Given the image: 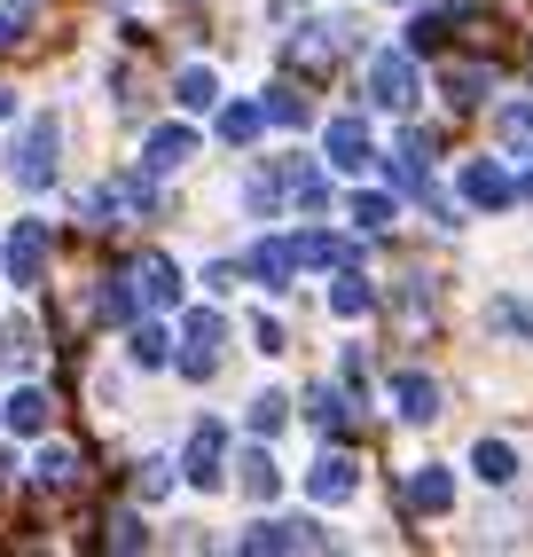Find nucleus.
<instances>
[{
  "instance_id": "23",
  "label": "nucleus",
  "mask_w": 533,
  "mask_h": 557,
  "mask_svg": "<svg viewBox=\"0 0 533 557\" xmlns=\"http://www.w3.org/2000/svg\"><path fill=\"white\" fill-rule=\"evenodd\" d=\"M40 361V330L32 322H0V369H32Z\"/></svg>"
},
{
  "instance_id": "25",
  "label": "nucleus",
  "mask_w": 533,
  "mask_h": 557,
  "mask_svg": "<svg viewBox=\"0 0 533 557\" xmlns=\"http://www.w3.org/2000/svg\"><path fill=\"white\" fill-rule=\"evenodd\" d=\"M173 102H181V110H212V102H220V79H212L204 63H188L181 79H173Z\"/></svg>"
},
{
  "instance_id": "38",
  "label": "nucleus",
  "mask_w": 533,
  "mask_h": 557,
  "mask_svg": "<svg viewBox=\"0 0 533 557\" xmlns=\"http://www.w3.org/2000/svg\"><path fill=\"white\" fill-rule=\"evenodd\" d=\"M9 9H32V0H9Z\"/></svg>"
},
{
  "instance_id": "2",
  "label": "nucleus",
  "mask_w": 533,
  "mask_h": 557,
  "mask_svg": "<svg viewBox=\"0 0 533 557\" xmlns=\"http://www.w3.org/2000/svg\"><path fill=\"white\" fill-rule=\"evenodd\" d=\"M181 479H188V487H220V479H227V424H220V417H204L197 432H188Z\"/></svg>"
},
{
  "instance_id": "40",
  "label": "nucleus",
  "mask_w": 533,
  "mask_h": 557,
  "mask_svg": "<svg viewBox=\"0 0 533 557\" xmlns=\"http://www.w3.org/2000/svg\"><path fill=\"white\" fill-rule=\"evenodd\" d=\"M525 71H533V63H525Z\"/></svg>"
},
{
  "instance_id": "27",
  "label": "nucleus",
  "mask_w": 533,
  "mask_h": 557,
  "mask_svg": "<svg viewBox=\"0 0 533 557\" xmlns=\"http://www.w3.org/2000/svg\"><path fill=\"white\" fill-rule=\"evenodd\" d=\"M439 87H447V102H463V110H471V102H486V71H479V63H447V71H439Z\"/></svg>"
},
{
  "instance_id": "37",
  "label": "nucleus",
  "mask_w": 533,
  "mask_h": 557,
  "mask_svg": "<svg viewBox=\"0 0 533 557\" xmlns=\"http://www.w3.org/2000/svg\"><path fill=\"white\" fill-rule=\"evenodd\" d=\"M9 110H16V95H9V87H0V119H9Z\"/></svg>"
},
{
  "instance_id": "21",
  "label": "nucleus",
  "mask_w": 533,
  "mask_h": 557,
  "mask_svg": "<svg viewBox=\"0 0 533 557\" xmlns=\"http://www.w3.org/2000/svg\"><path fill=\"white\" fill-rule=\"evenodd\" d=\"M307 424H314V432H346V424H354L346 393H337V385H314V393H307Z\"/></svg>"
},
{
  "instance_id": "28",
  "label": "nucleus",
  "mask_w": 533,
  "mask_h": 557,
  "mask_svg": "<svg viewBox=\"0 0 533 557\" xmlns=\"http://www.w3.org/2000/svg\"><path fill=\"white\" fill-rule=\"evenodd\" d=\"M244 424H251V432H259V440H275V432H283V424H290V400H283V393H259V400H251V408H244Z\"/></svg>"
},
{
  "instance_id": "17",
  "label": "nucleus",
  "mask_w": 533,
  "mask_h": 557,
  "mask_svg": "<svg viewBox=\"0 0 533 557\" xmlns=\"http://www.w3.org/2000/svg\"><path fill=\"white\" fill-rule=\"evenodd\" d=\"M447 503H455V479H447L439 463H416V471H408V510H424V518H439Z\"/></svg>"
},
{
  "instance_id": "34",
  "label": "nucleus",
  "mask_w": 533,
  "mask_h": 557,
  "mask_svg": "<svg viewBox=\"0 0 533 557\" xmlns=\"http://www.w3.org/2000/svg\"><path fill=\"white\" fill-rule=\"evenodd\" d=\"M165 487H173V463H141V479H134V495H141V503H158Z\"/></svg>"
},
{
  "instance_id": "9",
  "label": "nucleus",
  "mask_w": 533,
  "mask_h": 557,
  "mask_svg": "<svg viewBox=\"0 0 533 557\" xmlns=\"http://www.w3.org/2000/svg\"><path fill=\"white\" fill-rule=\"evenodd\" d=\"M322 150H330L337 173H369V165H376V141H369L361 119H330V126H322Z\"/></svg>"
},
{
  "instance_id": "39",
  "label": "nucleus",
  "mask_w": 533,
  "mask_h": 557,
  "mask_svg": "<svg viewBox=\"0 0 533 557\" xmlns=\"http://www.w3.org/2000/svg\"><path fill=\"white\" fill-rule=\"evenodd\" d=\"M525 197H533V173H525Z\"/></svg>"
},
{
  "instance_id": "36",
  "label": "nucleus",
  "mask_w": 533,
  "mask_h": 557,
  "mask_svg": "<svg viewBox=\"0 0 533 557\" xmlns=\"http://www.w3.org/2000/svg\"><path fill=\"white\" fill-rule=\"evenodd\" d=\"M9 40H16V16H0V48H9Z\"/></svg>"
},
{
  "instance_id": "15",
  "label": "nucleus",
  "mask_w": 533,
  "mask_h": 557,
  "mask_svg": "<svg viewBox=\"0 0 533 557\" xmlns=\"http://www.w3.org/2000/svg\"><path fill=\"white\" fill-rule=\"evenodd\" d=\"M79 479H87L79 448H40V463H32V487H48V495H71Z\"/></svg>"
},
{
  "instance_id": "30",
  "label": "nucleus",
  "mask_w": 533,
  "mask_h": 557,
  "mask_svg": "<svg viewBox=\"0 0 533 557\" xmlns=\"http://www.w3.org/2000/svg\"><path fill=\"white\" fill-rule=\"evenodd\" d=\"M244 205H251L259 220H275V212H283V173H251V181H244Z\"/></svg>"
},
{
  "instance_id": "14",
  "label": "nucleus",
  "mask_w": 533,
  "mask_h": 557,
  "mask_svg": "<svg viewBox=\"0 0 533 557\" xmlns=\"http://www.w3.org/2000/svg\"><path fill=\"white\" fill-rule=\"evenodd\" d=\"M393 400H400L408 424H432V417H439V385L424 377V369H400V377H393Z\"/></svg>"
},
{
  "instance_id": "16",
  "label": "nucleus",
  "mask_w": 533,
  "mask_h": 557,
  "mask_svg": "<svg viewBox=\"0 0 533 557\" xmlns=\"http://www.w3.org/2000/svg\"><path fill=\"white\" fill-rule=\"evenodd\" d=\"M236 487H244L251 503H275V495H283V471H275V456H266V448H244V456H236Z\"/></svg>"
},
{
  "instance_id": "3",
  "label": "nucleus",
  "mask_w": 533,
  "mask_h": 557,
  "mask_svg": "<svg viewBox=\"0 0 533 557\" xmlns=\"http://www.w3.org/2000/svg\"><path fill=\"white\" fill-rule=\"evenodd\" d=\"M220 346H227V322L212 314V307H197V314H188V330H181V377H212V369H220Z\"/></svg>"
},
{
  "instance_id": "11",
  "label": "nucleus",
  "mask_w": 533,
  "mask_h": 557,
  "mask_svg": "<svg viewBox=\"0 0 533 557\" xmlns=\"http://www.w3.org/2000/svg\"><path fill=\"white\" fill-rule=\"evenodd\" d=\"M463 205H479V212H503V205H518V181L494 165V158H479V165H463Z\"/></svg>"
},
{
  "instance_id": "13",
  "label": "nucleus",
  "mask_w": 533,
  "mask_h": 557,
  "mask_svg": "<svg viewBox=\"0 0 533 557\" xmlns=\"http://www.w3.org/2000/svg\"><path fill=\"white\" fill-rule=\"evenodd\" d=\"M0 424H9V432H24V440H40V432L55 424V400H48L40 385H24V393H9V408H0Z\"/></svg>"
},
{
  "instance_id": "19",
  "label": "nucleus",
  "mask_w": 533,
  "mask_h": 557,
  "mask_svg": "<svg viewBox=\"0 0 533 557\" xmlns=\"http://www.w3.org/2000/svg\"><path fill=\"white\" fill-rule=\"evenodd\" d=\"M471 471L486 479V487H510V479H518V448H510V440H479V448H471Z\"/></svg>"
},
{
  "instance_id": "20",
  "label": "nucleus",
  "mask_w": 533,
  "mask_h": 557,
  "mask_svg": "<svg viewBox=\"0 0 533 557\" xmlns=\"http://www.w3.org/2000/svg\"><path fill=\"white\" fill-rule=\"evenodd\" d=\"M259 126H266V102H227V110H220V141H227V150L259 141Z\"/></svg>"
},
{
  "instance_id": "10",
  "label": "nucleus",
  "mask_w": 533,
  "mask_h": 557,
  "mask_svg": "<svg viewBox=\"0 0 533 557\" xmlns=\"http://www.w3.org/2000/svg\"><path fill=\"white\" fill-rule=\"evenodd\" d=\"M126 283H134L141 307H173V299H181V268H173L165 251H141L134 268H126Z\"/></svg>"
},
{
  "instance_id": "4",
  "label": "nucleus",
  "mask_w": 533,
  "mask_h": 557,
  "mask_svg": "<svg viewBox=\"0 0 533 557\" xmlns=\"http://www.w3.org/2000/svg\"><path fill=\"white\" fill-rule=\"evenodd\" d=\"M48 220H16V228H9V251H0V259H9V283L16 290H32V283H40L48 275Z\"/></svg>"
},
{
  "instance_id": "1",
  "label": "nucleus",
  "mask_w": 533,
  "mask_h": 557,
  "mask_svg": "<svg viewBox=\"0 0 533 557\" xmlns=\"http://www.w3.org/2000/svg\"><path fill=\"white\" fill-rule=\"evenodd\" d=\"M55 173H63V119H55V110H40V119L24 126L16 158H9V181H16V189H48Z\"/></svg>"
},
{
  "instance_id": "8",
  "label": "nucleus",
  "mask_w": 533,
  "mask_h": 557,
  "mask_svg": "<svg viewBox=\"0 0 533 557\" xmlns=\"http://www.w3.org/2000/svg\"><path fill=\"white\" fill-rule=\"evenodd\" d=\"M369 95H376V110H408V102H416V48L376 55V63H369Z\"/></svg>"
},
{
  "instance_id": "24",
  "label": "nucleus",
  "mask_w": 533,
  "mask_h": 557,
  "mask_svg": "<svg viewBox=\"0 0 533 557\" xmlns=\"http://www.w3.org/2000/svg\"><path fill=\"white\" fill-rule=\"evenodd\" d=\"M369 307H376V290H369V275H354V268H346V275L330 283V314H346V322H354V314H369Z\"/></svg>"
},
{
  "instance_id": "31",
  "label": "nucleus",
  "mask_w": 533,
  "mask_h": 557,
  "mask_svg": "<svg viewBox=\"0 0 533 557\" xmlns=\"http://www.w3.org/2000/svg\"><path fill=\"white\" fill-rule=\"evenodd\" d=\"M346 212H354V228H369V236H376V228H393V197H376V189H361Z\"/></svg>"
},
{
  "instance_id": "18",
  "label": "nucleus",
  "mask_w": 533,
  "mask_h": 557,
  "mask_svg": "<svg viewBox=\"0 0 533 557\" xmlns=\"http://www.w3.org/2000/svg\"><path fill=\"white\" fill-rule=\"evenodd\" d=\"M494 141H503L510 158H533V102H503V110H494Z\"/></svg>"
},
{
  "instance_id": "32",
  "label": "nucleus",
  "mask_w": 533,
  "mask_h": 557,
  "mask_svg": "<svg viewBox=\"0 0 533 557\" xmlns=\"http://www.w3.org/2000/svg\"><path fill=\"white\" fill-rule=\"evenodd\" d=\"M486 330H510V338H525V346H533V314H525L518 299H494V307H486Z\"/></svg>"
},
{
  "instance_id": "5",
  "label": "nucleus",
  "mask_w": 533,
  "mask_h": 557,
  "mask_svg": "<svg viewBox=\"0 0 533 557\" xmlns=\"http://www.w3.org/2000/svg\"><path fill=\"white\" fill-rule=\"evenodd\" d=\"M236 549H330V534L314 527V518H259L251 534H236Z\"/></svg>"
},
{
  "instance_id": "22",
  "label": "nucleus",
  "mask_w": 533,
  "mask_h": 557,
  "mask_svg": "<svg viewBox=\"0 0 533 557\" xmlns=\"http://www.w3.org/2000/svg\"><path fill=\"white\" fill-rule=\"evenodd\" d=\"M290 244H298V268H354L346 236H290Z\"/></svg>"
},
{
  "instance_id": "26",
  "label": "nucleus",
  "mask_w": 533,
  "mask_h": 557,
  "mask_svg": "<svg viewBox=\"0 0 533 557\" xmlns=\"http://www.w3.org/2000/svg\"><path fill=\"white\" fill-rule=\"evenodd\" d=\"M126 354H134V369H165L173 361V338L158 322H134V338H126Z\"/></svg>"
},
{
  "instance_id": "6",
  "label": "nucleus",
  "mask_w": 533,
  "mask_h": 557,
  "mask_svg": "<svg viewBox=\"0 0 533 557\" xmlns=\"http://www.w3.org/2000/svg\"><path fill=\"white\" fill-rule=\"evenodd\" d=\"M244 275H251L259 290H290V275H298V244H290V236H259V244L244 251Z\"/></svg>"
},
{
  "instance_id": "35",
  "label": "nucleus",
  "mask_w": 533,
  "mask_h": 557,
  "mask_svg": "<svg viewBox=\"0 0 533 557\" xmlns=\"http://www.w3.org/2000/svg\"><path fill=\"white\" fill-rule=\"evenodd\" d=\"M439 32H447L439 16H416V24H408V48H416V55H424V48H439Z\"/></svg>"
},
{
  "instance_id": "12",
  "label": "nucleus",
  "mask_w": 533,
  "mask_h": 557,
  "mask_svg": "<svg viewBox=\"0 0 533 557\" xmlns=\"http://www.w3.org/2000/svg\"><path fill=\"white\" fill-rule=\"evenodd\" d=\"M188 158H197V126H158V134L141 141V165L149 173H181Z\"/></svg>"
},
{
  "instance_id": "7",
  "label": "nucleus",
  "mask_w": 533,
  "mask_h": 557,
  "mask_svg": "<svg viewBox=\"0 0 533 557\" xmlns=\"http://www.w3.org/2000/svg\"><path fill=\"white\" fill-rule=\"evenodd\" d=\"M307 495H314V503H354V495H361V463H354L346 448H322L314 471H307Z\"/></svg>"
},
{
  "instance_id": "33",
  "label": "nucleus",
  "mask_w": 533,
  "mask_h": 557,
  "mask_svg": "<svg viewBox=\"0 0 533 557\" xmlns=\"http://www.w3.org/2000/svg\"><path fill=\"white\" fill-rule=\"evenodd\" d=\"M141 542H149V527H141L134 510H119V518H110V549H141Z\"/></svg>"
},
{
  "instance_id": "29",
  "label": "nucleus",
  "mask_w": 533,
  "mask_h": 557,
  "mask_svg": "<svg viewBox=\"0 0 533 557\" xmlns=\"http://www.w3.org/2000/svg\"><path fill=\"white\" fill-rule=\"evenodd\" d=\"M314 110H307V95L298 87H266V126H307Z\"/></svg>"
}]
</instances>
